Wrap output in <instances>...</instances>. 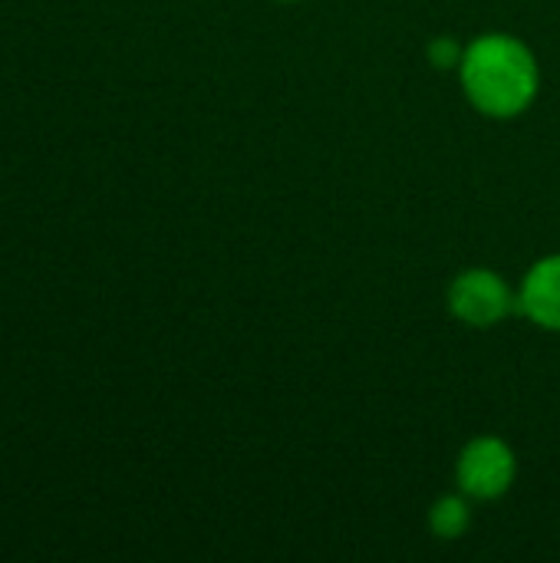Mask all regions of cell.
I'll list each match as a JSON object with an SVG mask.
<instances>
[{"label": "cell", "mask_w": 560, "mask_h": 563, "mask_svg": "<svg viewBox=\"0 0 560 563\" xmlns=\"http://www.w3.org/2000/svg\"><path fill=\"white\" fill-rule=\"evenodd\" d=\"M462 82L485 115H518L538 92V63L515 36H482L465 49Z\"/></svg>", "instance_id": "1"}, {"label": "cell", "mask_w": 560, "mask_h": 563, "mask_svg": "<svg viewBox=\"0 0 560 563\" xmlns=\"http://www.w3.org/2000/svg\"><path fill=\"white\" fill-rule=\"evenodd\" d=\"M429 521H432V531H436L439 538L455 541V538H462L465 528H469V505H465L462 498H442V501L432 508Z\"/></svg>", "instance_id": "5"}, {"label": "cell", "mask_w": 560, "mask_h": 563, "mask_svg": "<svg viewBox=\"0 0 560 563\" xmlns=\"http://www.w3.org/2000/svg\"><path fill=\"white\" fill-rule=\"evenodd\" d=\"M449 307L459 320H465L472 327H492L515 307V300H512L508 284L498 274L465 271L462 277H455V284L449 290Z\"/></svg>", "instance_id": "3"}, {"label": "cell", "mask_w": 560, "mask_h": 563, "mask_svg": "<svg viewBox=\"0 0 560 563\" xmlns=\"http://www.w3.org/2000/svg\"><path fill=\"white\" fill-rule=\"evenodd\" d=\"M518 300L535 323L560 330V257H548L531 267Z\"/></svg>", "instance_id": "4"}, {"label": "cell", "mask_w": 560, "mask_h": 563, "mask_svg": "<svg viewBox=\"0 0 560 563\" xmlns=\"http://www.w3.org/2000/svg\"><path fill=\"white\" fill-rule=\"evenodd\" d=\"M429 59H432L439 69H452V66H462L465 53L459 49V43H455V40L439 36V40H432V46H429Z\"/></svg>", "instance_id": "6"}, {"label": "cell", "mask_w": 560, "mask_h": 563, "mask_svg": "<svg viewBox=\"0 0 560 563\" xmlns=\"http://www.w3.org/2000/svg\"><path fill=\"white\" fill-rule=\"evenodd\" d=\"M515 482V455L502 439H475L459 459V485L472 498H498Z\"/></svg>", "instance_id": "2"}]
</instances>
